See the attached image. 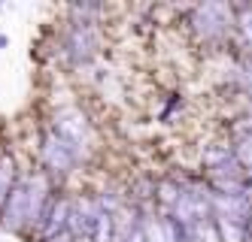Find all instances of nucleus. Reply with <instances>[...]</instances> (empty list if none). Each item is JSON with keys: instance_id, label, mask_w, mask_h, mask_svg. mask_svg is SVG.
Instances as JSON below:
<instances>
[{"instance_id": "1", "label": "nucleus", "mask_w": 252, "mask_h": 242, "mask_svg": "<svg viewBox=\"0 0 252 242\" xmlns=\"http://www.w3.org/2000/svg\"><path fill=\"white\" fill-rule=\"evenodd\" d=\"M79 155H82L79 148H73L67 139H61L55 130H49V134H46V142H43V158H46V163L52 166V170L67 173L70 166L76 163V158H79Z\"/></svg>"}, {"instance_id": "2", "label": "nucleus", "mask_w": 252, "mask_h": 242, "mask_svg": "<svg viewBox=\"0 0 252 242\" xmlns=\"http://www.w3.org/2000/svg\"><path fill=\"white\" fill-rule=\"evenodd\" d=\"M228 6L225 3H204V6H194L191 12V22H194V30L201 36H219L225 27H228Z\"/></svg>"}, {"instance_id": "3", "label": "nucleus", "mask_w": 252, "mask_h": 242, "mask_svg": "<svg viewBox=\"0 0 252 242\" xmlns=\"http://www.w3.org/2000/svg\"><path fill=\"white\" fill-rule=\"evenodd\" d=\"M94 46H97V33L94 27L88 25V22H76L73 30H70V40H67V54H70V61H85V58H92L94 54Z\"/></svg>"}, {"instance_id": "4", "label": "nucleus", "mask_w": 252, "mask_h": 242, "mask_svg": "<svg viewBox=\"0 0 252 242\" xmlns=\"http://www.w3.org/2000/svg\"><path fill=\"white\" fill-rule=\"evenodd\" d=\"M228 161H234V152H231V148H225V145H216V148H207V152H204V163H207L210 173L219 170V166L228 163Z\"/></svg>"}, {"instance_id": "5", "label": "nucleus", "mask_w": 252, "mask_h": 242, "mask_svg": "<svg viewBox=\"0 0 252 242\" xmlns=\"http://www.w3.org/2000/svg\"><path fill=\"white\" fill-rule=\"evenodd\" d=\"M234 158H237V163L243 166V170H249V173H252V134H243V136L237 139Z\"/></svg>"}, {"instance_id": "6", "label": "nucleus", "mask_w": 252, "mask_h": 242, "mask_svg": "<svg viewBox=\"0 0 252 242\" xmlns=\"http://www.w3.org/2000/svg\"><path fill=\"white\" fill-rule=\"evenodd\" d=\"M179 197H183V188L179 185H173V182H167V185H158V200H161V206L164 209H176V203H179Z\"/></svg>"}, {"instance_id": "7", "label": "nucleus", "mask_w": 252, "mask_h": 242, "mask_svg": "<svg viewBox=\"0 0 252 242\" xmlns=\"http://www.w3.org/2000/svg\"><path fill=\"white\" fill-rule=\"evenodd\" d=\"M240 27L246 33V40L252 43V9H243V18H240Z\"/></svg>"}, {"instance_id": "8", "label": "nucleus", "mask_w": 252, "mask_h": 242, "mask_svg": "<svg viewBox=\"0 0 252 242\" xmlns=\"http://www.w3.org/2000/svg\"><path fill=\"white\" fill-rule=\"evenodd\" d=\"M122 242H146V236H143V227H134L128 236H122Z\"/></svg>"}, {"instance_id": "9", "label": "nucleus", "mask_w": 252, "mask_h": 242, "mask_svg": "<svg viewBox=\"0 0 252 242\" xmlns=\"http://www.w3.org/2000/svg\"><path fill=\"white\" fill-rule=\"evenodd\" d=\"M76 236L73 233H70V230H61V233H55V236H49L46 242H73Z\"/></svg>"}, {"instance_id": "10", "label": "nucleus", "mask_w": 252, "mask_h": 242, "mask_svg": "<svg viewBox=\"0 0 252 242\" xmlns=\"http://www.w3.org/2000/svg\"><path fill=\"white\" fill-rule=\"evenodd\" d=\"M243 197H246L249 209H252V179H246V182H243Z\"/></svg>"}]
</instances>
